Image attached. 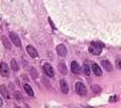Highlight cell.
<instances>
[{
	"label": "cell",
	"instance_id": "4",
	"mask_svg": "<svg viewBox=\"0 0 121 108\" xmlns=\"http://www.w3.org/2000/svg\"><path fill=\"white\" fill-rule=\"evenodd\" d=\"M56 53H58V55L60 56V57H66L67 54H68V51H67V48L65 47V44L60 43L59 44L58 47H56Z\"/></svg>",
	"mask_w": 121,
	"mask_h": 108
},
{
	"label": "cell",
	"instance_id": "11",
	"mask_svg": "<svg viewBox=\"0 0 121 108\" xmlns=\"http://www.w3.org/2000/svg\"><path fill=\"white\" fill-rule=\"evenodd\" d=\"M0 93H1V95L5 99H9L10 98V95H9V93H8V90L6 89V87L4 86V85H1V86H0Z\"/></svg>",
	"mask_w": 121,
	"mask_h": 108
},
{
	"label": "cell",
	"instance_id": "7",
	"mask_svg": "<svg viewBox=\"0 0 121 108\" xmlns=\"http://www.w3.org/2000/svg\"><path fill=\"white\" fill-rule=\"evenodd\" d=\"M26 52H27V54L29 55V57L32 58V59H36L37 57H39V53H37L36 50L32 46H27L26 47Z\"/></svg>",
	"mask_w": 121,
	"mask_h": 108
},
{
	"label": "cell",
	"instance_id": "5",
	"mask_svg": "<svg viewBox=\"0 0 121 108\" xmlns=\"http://www.w3.org/2000/svg\"><path fill=\"white\" fill-rule=\"evenodd\" d=\"M43 72L45 73V75L48 77H54L55 76V71L52 69V65L50 64H44L43 65Z\"/></svg>",
	"mask_w": 121,
	"mask_h": 108
},
{
	"label": "cell",
	"instance_id": "10",
	"mask_svg": "<svg viewBox=\"0 0 121 108\" xmlns=\"http://www.w3.org/2000/svg\"><path fill=\"white\" fill-rule=\"evenodd\" d=\"M60 89H62V92L64 94H68V93H69V86H68L67 82L64 79L60 81Z\"/></svg>",
	"mask_w": 121,
	"mask_h": 108
},
{
	"label": "cell",
	"instance_id": "6",
	"mask_svg": "<svg viewBox=\"0 0 121 108\" xmlns=\"http://www.w3.org/2000/svg\"><path fill=\"white\" fill-rule=\"evenodd\" d=\"M0 74L3 77L9 76V68H8V65L5 64V63H1L0 64Z\"/></svg>",
	"mask_w": 121,
	"mask_h": 108
},
{
	"label": "cell",
	"instance_id": "9",
	"mask_svg": "<svg viewBox=\"0 0 121 108\" xmlns=\"http://www.w3.org/2000/svg\"><path fill=\"white\" fill-rule=\"evenodd\" d=\"M101 65L106 71H107V72H111V71L113 70V66H112L111 63L108 61V60H102Z\"/></svg>",
	"mask_w": 121,
	"mask_h": 108
},
{
	"label": "cell",
	"instance_id": "3",
	"mask_svg": "<svg viewBox=\"0 0 121 108\" xmlns=\"http://www.w3.org/2000/svg\"><path fill=\"white\" fill-rule=\"evenodd\" d=\"M9 39H11V42H12V43L14 44V46H16L17 48H20V47H21L20 39H19V36H18L16 33L10 32V33H9Z\"/></svg>",
	"mask_w": 121,
	"mask_h": 108
},
{
	"label": "cell",
	"instance_id": "2",
	"mask_svg": "<svg viewBox=\"0 0 121 108\" xmlns=\"http://www.w3.org/2000/svg\"><path fill=\"white\" fill-rule=\"evenodd\" d=\"M76 91H77L78 94L81 95V96L86 95L87 88H86V86L84 85L83 82H77V83H76Z\"/></svg>",
	"mask_w": 121,
	"mask_h": 108
},
{
	"label": "cell",
	"instance_id": "17",
	"mask_svg": "<svg viewBox=\"0 0 121 108\" xmlns=\"http://www.w3.org/2000/svg\"><path fill=\"white\" fill-rule=\"evenodd\" d=\"M82 70H83V72H84V74L86 76H90V73H91V70H90V67L87 65V64H85V65H83V68H82Z\"/></svg>",
	"mask_w": 121,
	"mask_h": 108
},
{
	"label": "cell",
	"instance_id": "19",
	"mask_svg": "<svg viewBox=\"0 0 121 108\" xmlns=\"http://www.w3.org/2000/svg\"><path fill=\"white\" fill-rule=\"evenodd\" d=\"M48 22H50V24H51V26H52V28H54V29H56V27L55 26V24H54V22H52V19H51V18H50V17H48Z\"/></svg>",
	"mask_w": 121,
	"mask_h": 108
},
{
	"label": "cell",
	"instance_id": "20",
	"mask_svg": "<svg viewBox=\"0 0 121 108\" xmlns=\"http://www.w3.org/2000/svg\"><path fill=\"white\" fill-rule=\"evenodd\" d=\"M116 99H117L116 96H113V97H110V99H109V100H110V102H115Z\"/></svg>",
	"mask_w": 121,
	"mask_h": 108
},
{
	"label": "cell",
	"instance_id": "12",
	"mask_svg": "<svg viewBox=\"0 0 121 108\" xmlns=\"http://www.w3.org/2000/svg\"><path fill=\"white\" fill-rule=\"evenodd\" d=\"M92 71H93V73L95 74L96 76H98V77L102 76V70L97 64H93L92 65Z\"/></svg>",
	"mask_w": 121,
	"mask_h": 108
},
{
	"label": "cell",
	"instance_id": "13",
	"mask_svg": "<svg viewBox=\"0 0 121 108\" xmlns=\"http://www.w3.org/2000/svg\"><path fill=\"white\" fill-rule=\"evenodd\" d=\"M2 43H3V44H4V47L6 48L7 50H9V51H11V44H10V43H9V40H8V39L6 38L5 35H3L2 36Z\"/></svg>",
	"mask_w": 121,
	"mask_h": 108
},
{
	"label": "cell",
	"instance_id": "1",
	"mask_svg": "<svg viewBox=\"0 0 121 108\" xmlns=\"http://www.w3.org/2000/svg\"><path fill=\"white\" fill-rule=\"evenodd\" d=\"M89 52L92 55L95 56H99L102 52V46L99 43H92L89 46Z\"/></svg>",
	"mask_w": 121,
	"mask_h": 108
},
{
	"label": "cell",
	"instance_id": "21",
	"mask_svg": "<svg viewBox=\"0 0 121 108\" xmlns=\"http://www.w3.org/2000/svg\"><path fill=\"white\" fill-rule=\"evenodd\" d=\"M117 66H118V68L121 69V61H118L117 62Z\"/></svg>",
	"mask_w": 121,
	"mask_h": 108
},
{
	"label": "cell",
	"instance_id": "16",
	"mask_svg": "<svg viewBox=\"0 0 121 108\" xmlns=\"http://www.w3.org/2000/svg\"><path fill=\"white\" fill-rule=\"evenodd\" d=\"M59 71L62 74H67V67L64 63H60L59 64Z\"/></svg>",
	"mask_w": 121,
	"mask_h": 108
},
{
	"label": "cell",
	"instance_id": "22",
	"mask_svg": "<svg viewBox=\"0 0 121 108\" xmlns=\"http://www.w3.org/2000/svg\"><path fill=\"white\" fill-rule=\"evenodd\" d=\"M2 105H3V100L1 97H0V106H2Z\"/></svg>",
	"mask_w": 121,
	"mask_h": 108
},
{
	"label": "cell",
	"instance_id": "15",
	"mask_svg": "<svg viewBox=\"0 0 121 108\" xmlns=\"http://www.w3.org/2000/svg\"><path fill=\"white\" fill-rule=\"evenodd\" d=\"M11 69H12V71H14V72H17L18 71V64H17V62L15 61L14 59L11 60Z\"/></svg>",
	"mask_w": 121,
	"mask_h": 108
},
{
	"label": "cell",
	"instance_id": "8",
	"mask_svg": "<svg viewBox=\"0 0 121 108\" xmlns=\"http://www.w3.org/2000/svg\"><path fill=\"white\" fill-rule=\"evenodd\" d=\"M71 70H72V72H73V74H76V75L81 73V67L77 62L71 63Z\"/></svg>",
	"mask_w": 121,
	"mask_h": 108
},
{
	"label": "cell",
	"instance_id": "14",
	"mask_svg": "<svg viewBox=\"0 0 121 108\" xmlns=\"http://www.w3.org/2000/svg\"><path fill=\"white\" fill-rule=\"evenodd\" d=\"M23 88H24V91L26 92V94H27L28 96H33V90L28 84H24Z\"/></svg>",
	"mask_w": 121,
	"mask_h": 108
},
{
	"label": "cell",
	"instance_id": "18",
	"mask_svg": "<svg viewBox=\"0 0 121 108\" xmlns=\"http://www.w3.org/2000/svg\"><path fill=\"white\" fill-rule=\"evenodd\" d=\"M91 90H92L94 93H100L101 91H102V89H101V87L99 86V85H92L91 86Z\"/></svg>",
	"mask_w": 121,
	"mask_h": 108
}]
</instances>
